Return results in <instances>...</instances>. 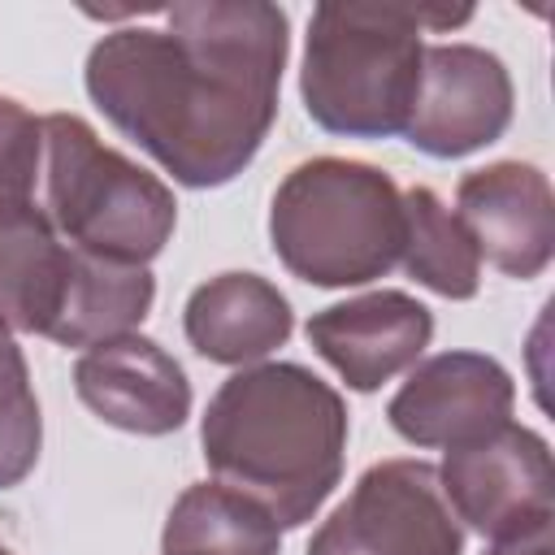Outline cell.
Returning a JSON list of instances; mask_svg holds the SVG:
<instances>
[{
  "label": "cell",
  "mask_w": 555,
  "mask_h": 555,
  "mask_svg": "<svg viewBox=\"0 0 555 555\" xmlns=\"http://www.w3.org/2000/svg\"><path fill=\"white\" fill-rule=\"evenodd\" d=\"M199 447L221 486L256 499L278 529H299L343 481L347 403L312 369L260 360L217 386Z\"/></svg>",
  "instance_id": "7a4b0ae2"
},
{
  "label": "cell",
  "mask_w": 555,
  "mask_h": 555,
  "mask_svg": "<svg viewBox=\"0 0 555 555\" xmlns=\"http://www.w3.org/2000/svg\"><path fill=\"white\" fill-rule=\"evenodd\" d=\"M312 351L360 395L386 386L390 377L408 373L429 338L434 312L408 291H369L343 304H330L308 317L304 325Z\"/></svg>",
  "instance_id": "8fae6325"
},
{
  "label": "cell",
  "mask_w": 555,
  "mask_h": 555,
  "mask_svg": "<svg viewBox=\"0 0 555 555\" xmlns=\"http://www.w3.org/2000/svg\"><path fill=\"white\" fill-rule=\"evenodd\" d=\"M156 278L147 264H113L69 247V273L56 304V317L43 338L56 347H95L121 334H134L152 312Z\"/></svg>",
  "instance_id": "9a60e30c"
},
{
  "label": "cell",
  "mask_w": 555,
  "mask_h": 555,
  "mask_svg": "<svg viewBox=\"0 0 555 555\" xmlns=\"http://www.w3.org/2000/svg\"><path fill=\"white\" fill-rule=\"evenodd\" d=\"M308 555H464V525L425 460H382L317 525Z\"/></svg>",
  "instance_id": "8992f818"
},
{
  "label": "cell",
  "mask_w": 555,
  "mask_h": 555,
  "mask_svg": "<svg viewBox=\"0 0 555 555\" xmlns=\"http://www.w3.org/2000/svg\"><path fill=\"white\" fill-rule=\"evenodd\" d=\"M438 486L455 520L490 542L555 520L551 447L538 429L516 421L447 451L438 464Z\"/></svg>",
  "instance_id": "52a82bcc"
},
{
  "label": "cell",
  "mask_w": 555,
  "mask_h": 555,
  "mask_svg": "<svg viewBox=\"0 0 555 555\" xmlns=\"http://www.w3.org/2000/svg\"><path fill=\"white\" fill-rule=\"evenodd\" d=\"M78 399L113 429L165 438L191 416V382L182 364L147 334H121L74 360Z\"/></svg>",
  "instance_id": "7c38bea8"
},
{
  "label": "cell",
  "mask_w": 555,
  "mask_h": 555,
  "mask_svg": "<svg viewBox=\"0 0 555 555\" xmlns=\"http://www.w3.org/2000/svg\"><path fill=\"white\" fill-rule=\"evenodd\" d=\"M43 199L65 247L113 264H152L178 225L173 191L78 113L43 117Z\"/></svg>",
  "instance_id": "5b68a950"
},
{
  "label": "cell",
  "mask_w": 555,
  "mask_h": 555,
  "mask_svg": "<svg viewBox=\"0 0 555 555\" xmlns=\"http://www.w3.org/2000/svg\"><path fill=\"white\" fill-rule=\"evenodd\" d=\"M269 243L308 286H364L399 264L403 191L369 160L312 156L295 165L269 204Z\"/></svg>",
  "instance_id": "277c9868"
},
{
  "label": "cell",
  "mask_w": 555,
  "mask_h": 555,
  "mask_svg": "<svg viewBox=\"0 0 555 555\" xmlns=\"http://www.w3.org/2000/svg\"><path fill=\"white\" fill-rule=\"evenodd\" d=\"M39 447L43 416L30 386V369L13 330L0 325V490H13L35 473Z\"/></svg>",
  "instance_id": "ac0fdd59"
},
{
  "label": "cell",
  "mask_w": 555,
  "mask_h": 555,
  "mask_svg": "<svg viewBox=\"0 0 555 555\" xmlns=\"http://www.w3.org/2000/svg\"><path fill=\"white\" fill-rule=\"evenodd\" d=\"M468 17L473 9L434 4H317L299 65L308 117L338 139L403 134L421 87V35L464 26Z\"/></svg>",
  "instance_id": "3957f363"
},
{
  "label": "cell",
  "mask_w": 555,
  "mask_h": 555,
  "mask_svg": "<svg viewBox=\"0 0 555 555\" xmlns=\"http://www.w3.org/2000/svg\"><path fill=\"white\" fill-rule=\"evenodd\" d=\"M160 555H282V529L256 499L195 481L165 516Z\"/></svg>",
  "instance_id": "2e32d148"
},
{
  "label": "cell",
  "mask_w": 555,
  "mask_h": 555,
  "mask_svg": "<svg viewBox=\"0 0 555 555\" xmlns=\"http://www.w3.org/2000/svg\"><path fill=\"white\" fill-rule=\"evenodd\" d=\"M0 555H13V551H9V546H4V542H0Z\"/></svg>",
  "instance_id": "44dd1931"
},
{
  "label": "cell",
  "mask_w": 555,
  "mask_h": 555,
  "mask_svg": "<svg viewBox=\"0 0 555 555\" xmlns=\"http://www.w3.org/2000/svg\"><path fill=\"white\" fill-rule=\"evenodd\" d=\"M516 113L507 65L477 43H434L421 56V87L408 143L434 160H460L499 143Z\"/></svg>",
  "instance_id": "ba28073f"
},
{
  "label": "cell",
  "mask_w": 555,
  "mask_h": 555,
  "mask_svg": "<svg viewBox=\"0 0 555 555\" xmlns=\"http://www.w3.org/2000/svg\"><path fill=\"white\" fill-rule=\"evenodd\" d=\"M551 525H555V520H551ZM551 525H538V529H529V533L499 538V542H490V551H486V555H555Z\"/></svg>",
  "instance_id": "ffe728a7"
},
{
  "label": "cell",
  "mask_w": 555,
  "mask_h": 555,
  "mask_svg": "<svg viewBox=\"0 0 555 555\" xmlns=\"http://www.w3.org/2000/svg\"><path fill=\"white\" fill-rule=\"evenodd\" d=\"M399 264L408 269L412 282L442 299H473L481 286V256L455 208L429 191V186H408L403 191V247Z\"/></svg>",
  "instance_id": "e0dca14e"
},
{
  "label": "cell",
  "mask_w": 555,
  "mask_h": 555,
  "mask_svg": "<svg viewBox=\"0 0 555 555\" xmlns=\"http://www.w3.org/2000/svg\"><path fill=\"white\" fill-rule=\"evenodd\" d=\"M455 217L499 273L520 282L546 273L555 256V195L538 165L494 160L468 169L455 186Z\"/></svg>",
  "instance_id": "30bf717a"
},
{
  "label": "cell",
  "mask_w": 555,
  "mask_h": 555,
  "mask_svg": "<svg viewBox=\"0 0 555 555\" xmlns=\"http://www.w3.org/2000/svg\"><path fill=\"white\" fill-rule=\"evenodd\" d=\"M291 17L264 0H182L87 52L91 104L191 191L234 182L278 121Z\"/></svg>",
  "instance_id": "6da1fadb"
},
{
  "label": "cell",
  "mask_w": 555,
  "mask_h": 555,
  "mask_svg": "<svg viewBox=\"0 0 555 555\" xmlns=\"http://www.w3.org/2000/svg\"><path fill=\"white\" fill-rule=\"evenodd\" d=\"M69 273V247L35 199L0 204V325L48 334Z\"/></svg>",
  "instance_id": "5bb4252c"
},
{
  "label": "cell",
  "mask_w": 555,
  "mask_h": 555,
  "mask_svg": "<svg viewBox=\"0 0 555 555\" xmlns=\"http://www.w3.org/2000/svg\"><path fill=\"white\" fill-rule=\"evenodd\" d=\"M516 382L486 351H438L412 364L390 395L386 421L412 447H468L512 421Z\"/></svg>",
  "instance_id": "9c48e42d"
},
{
  "label": "cell",
  "mask_w": 555,
  "mask_h": 555,
  "mask_svg": "<svg viewBox=\"0 0 555 555\" xmlns=\"http://www.w3.org/2000/svg\"><path fill=\"white\" fill-rule=\"evenodd\" d=\"M295 330L291 299L260 273H217L182 308V334L208 364L247 369L286 347Z\"/></svg>",
  "instance_id": "4fadbf2b"
},
{
  "label": "cell",
  "mask_w": 555,
  "mask_h": 555,
  "mask_svg": "<svg viewBox=\"0 0 555 555\" xmlns=\"http://www.w3.org/2000/svg\"><path fill=\"white\" fill-rule=\"evenodd\" d=\"M43 169V121L0 95V204L4 199H30Z\"/></svg>",
  "instance_id": "d6986e66"
}]
</instances>
